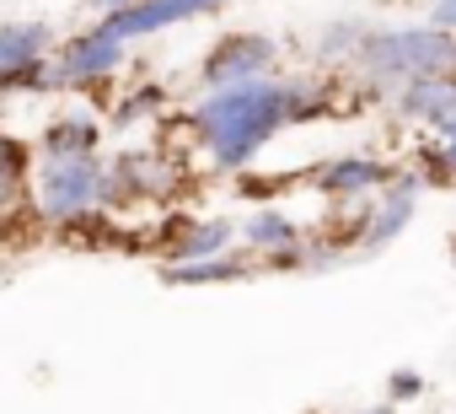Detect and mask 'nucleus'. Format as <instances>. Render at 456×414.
<instances>
[{
  "mask_svg": "<svg viewBox=\"0 0 456 414\" xmlns=\"http://www.w3.org/2000/svg\"><path fill=\"white\" fill-rule=\"evenodd\" d=\"M328 103L333 97L317 76H264V81H248V87L204 92L188 108V129H193V140H199V151L215 172L242 178L280 129L328 113Z\"/></svg>",
  "mask_w": 456,
  "mask_h": 414,
  "instance_id": "f257e3e1",
  "label": "nucleus"
},
{
  "mask_svg": "<svg viewBox=\"0 0 456 414\" xmlns=\"http://www.w3.org/2000/svg\"><path fill=\"white\" fill-rule=\"evenodd\" d=\"M354 76L370 87V97H387V103L413 81L456 76V33H440L429 22L424 28H370L354 60Z\"/></svg>",
  "mask_w": 456,
  "mask_h": 414,
  "instance_id": "f03ea898",
  "label": "nucleus"
},
{
  "mask_svg": "<svg viewBox=\"0 0 456 414\" xmlns=\"http://www.w3.org/2000/svg\"><path fill=\"white\" fill-rule=\"evenodd\" d=\"M108 211V161L102 151L86 156H38L33 194H28V216L49 232H65L86 216Z\"/></svg>",
  "mask_w": 456,
  "mask_h": 414,
  "instance_id": "7ed1b4c3",
  "label": "nucleus"
},
{
  "mask_svg": "<svg viewBox=\"0 0 456 414\" xmlns=\"http://www.w3.org/2000/svg\"><path fill=\"white\" fill-rule=\"evenodd\" d=\"M183 194V161L161 145H134L108 161V211H129V204L172 199Z\"/></svg>",
  "mask_w": 456,
  "mask_h": 414,
  "instance_id": "20e7f679",
  "label": "nucleus"
},
{
  "mask_svg": "<svg viewBox=\"0 0 456 414\" xmlns=\"http://www.w3.org/2000/svg\"><path fill=\"white\" fill-rule=\"evenodd\" d=\"M280 76V44L269 33H220L199 65V87L204 92H225V87H248Z\"/></svg>",
  "mask_w": 456,
  "mask_h": 414,
  "instance_id": "39448f33",
  "label": "nucleus"
},
{
  "mask_svg": "<svg viewBox=\"0 0 456 414\" xmlns=\"http://www.w3.org/2000/svg\"><path fill=\"white\" fill-rule=\"evenodd\" d=\"M306 183L328 204H370L387 183H397V167L381 161V156H365V151H338V156L317 161L306 172Z\"/></svg>",
  "mask_w": 456,
  "mask_h": 414,
  "instance_id": "423d86ee",
  "label": "nucleus"
},
{
  "mask_svg": "<svg viewBox=\"0 0 456 414\" xmlns=\"http://www.w3.org/2000/svg\"><path fill=\"white\" fill-rule=\"evenodd\" d=\"M124 60H129V44L108 38V33L92 22L86 33L65 38V44H60V54H54L60 92H97L102 81H113V76L124 70Z\"/></svg>",
  "mask_w": 456,
  "mask_h": 414,
  "instance_id": "0eeeda50",
  "label": "nucleus"
},
{
  "mask_svg": "<svg viewBox=\"0 0 456 414\" xmlns=\"http://www.w3.org/2000/svg\"><path fill=\"white\" fill-rule=\"evenodd\" d=\"M242 248L264 269H312V237L280 204H264V211H253L242 221Z\"/></svg>",
  "mask_w": 456,
  "mask_h": 414,
  "instance_id": "6e6552de",
  "label": "nucleus"
},
{
  "mask_svg": "<svg viewBox=\"0 0 456 414\" xmlns=\"http://www.w3.org/2000/svg\"><path fill=\"white\" fill-rule=\"evenodd\" d=\"M424 188H429V183L408 167V172H397V183H387V188L370 199V216H365V232H360V253H354V259H376V253H387V248L413 227Z\"/></svg>",
  "mask_w": 456,
  "mask_h": 414,
  "instance_id": "1a4fd4ad",
  "label": "nucleus"
},
{
  "mask_svg": "<svg viewBox=\"0 0 456 414\" xmlns=\"http://www.w3.org/2000/svg\"><path fill=\"white\" fill-rule=\"evenodd\" d=\"M242 248V227L232 216H204V221H183V232L167 243L161 264H199V259H225Z\"/></svg>",
  "mask_w": 456,
  "mask_h": 414,
  "instance_id": "9d476101",
  "label": "nucleus"
},
{
  "mask_svg": "<svg viewBox=\"0 0 456 414\" xmlns=\"http://www.w3.org/2000/svg\"><path fill=\"white\" fill-rule=\"evenodd\" d=\"M392 113L403 124H419L424 135L445 129L456 119V76H429V81H413L392 97Z\"/></svg>",
  "mask_w": 456,
  "mask_h": 414,
  "instance_id": "9b49d317",
  "label": "nucleus"
},
{
  "mask_svg": "<svg viewBox=\"0 0 456 414\" xmlns=\"http://www.w3.org/2000/svg\"><path fill=\"white\" fill-rule=\"evenodd\" d=\"M97 145H102V119L92 108H65L38 135V156H86Z\"/></svg>",
  "mask_w": 456,
  "mask_h": 414,
  "instance_id": "f8f14e48",
  "label": "nucleus"
},
{
  "mask_svg": "<svg viewBox=\"0 0 456 414\" xmlns=\"http://www.w3.org/2000/svg\"><path fill=\"white\" fill-rule=\"evenodd\" d=\"M33 172H38V151H33V145H22L17 135L0 140V211H6L12 221L28 211Z\"/></svg>",
  "mask_w": 456,
  "mask_h": 414,
  "instance_id": "ddd939ff",
  "label": "nucleus"
},
{
  "mask_svg": "<svg viewBox=\"0 0 456 414\" xmlns=\"http://www.w3.org/2000/svg\"><path fill=\"white\" fill-rule=\"evenodd\" d=\"M54 28L49 22H0V76L28 70L38 60H54Z\"/></svg>",
  "mask_w": 456,
  "mask_h": 414,
  "instance_id": "4468645a",
  "label": "nucleus"
},
{
  "mask_svg": "<svg viewBox=\"0 0 456 414\" xmlns=\"http://www.w3.org/2000/svg\"><path fill=\"white\" fill-rule=\"evenodd\" d=\"M258 269V259L248 248L225 253V259H199V264H161V280L188 291V286H232V280H248Z\"/></svg>",
  "mask_w": 456,
  "mask_h": 414,
  "instance_id": "2eb2a0df",
  "label": "nucleus"
},
{
  "mask_svg": "<svg viewBox=\"0 0 456 414\" xmlns=\"http://www.w3.org/2000/svg\"><path fill=\"white\" fill-rule=\"evenodd\" d=\"M172 108V92L161 87V81H134L118 103H113V113H108V124L113 129H140V124H151V119H161Z\"/></svg>",
  "mask_w": 456,
  "mask_h": 414,
  "instance_id": "dca6fc26",
  "label": "nucleus"
},
{
  "mask_svg": "<svg viewBox=\"0 0 456 414\" xmlns=\"http://www.w3.org/2000/svg\"><path fill=\"white\" fill-rule=\"evenodd\" d=\"M365 38H370V28H365L360 17H338V22H328V28L317 33V60H322V65H349V70H354Z\"/></svg>",
  "mask_w": 456,
  "mask_h": 414,
  "instance_id": "f3484780",
  "label": "nucleus"
},
{
  "mask_svg": "<svg viewBox=\"0 0 456 414\" xmlns=\"http://www.w3.org/2000/svg\"><path fill=\"white\" fill-rule=\"evenodd\" d=\"M413 172H419L424 183H435V188L456 183V172H451V145H445L440 135H424V140L413 145Z\"/></svg>",
  "mask_w": 456,
  "mask_h": 414,
  "instance_id": "a211bd4d",
  "label": "nucleus"
},
{
  "mask_svg": "<svg viewBox=\"0 0 456 414\" xmlns=\"http://www.w3.org/2000/svg\"><path fill=\"white\" fill-rule=\"evenodd\" d=\"M429 393V382H424V371H413V366H397L392 377H387V403H413V398H424Z\"/></svg>",
  "mask_w": 456,
  "mask_h": 414,
  "instance_id": "6ab92c4d",
  "label": "nucleus"
},
{
  "mask_svg": "<svg viewBox=\"0 0 456 414\" xmlns=\"http://www.w3.org/2000/svg\"><path fill=\"white\" fill-rule=\"evenodd\" d=\"M285 183H290V178H264V172L253 178V172H242V178H237V194L264 211V204H274V199H280V188H285Z\"/></svg>",
  "mask_w": 456,
  "mask_h": 414,
  "instance_id": "aec40b11",
  "label": "nucleus"
},
{
  "mask_svg": "<svg viewBox=\"0 0 456 414\" xmlns=\"http://www.w3.org/2000/svg\"><path fill=\"white\" fill-rule=\"evenodd\" d=\"M429 28L456 33V0H429Z\"/></svg>",
  "mask_w": 456,
  "mask_h": 414,
  "instance_id": "412c9836",
  "label": "nucleus"
},
{
  "mask_svg": "<svg viewBox=\"0 0 456 414\" xmlns=\"http://www.w3.org/2000/svg\"><path fill=\"white\" fill-rule=\"evenodd\" d=\"M92 12H102V17H113V12H129V6H140V0H86Z\"/></svg>",
  "mask_w": 456,
  "mask_h": 414,
  "instance_id": "4be33fe9",
  "label": "nucleus"
},
{
  "mask_svg": "<svg viewBox=\"0 0 456 414\" xmlns=\"http://www.w3.org/2000/svg\"><path fill=\"white\" fill-rule=\"evenodd\" d=\"M344 414H397V403H370V409H344Z\"/></svg>",
  "mask_w": 456,
  "mask_h": 414,
  "instance_id": "5701e85b",
  "label": "nucleus"
},
{
  "mask_svg": "<svg viewBox=\"0 0 456 414\" xmlns=\"http://www.w3.org/2000/svg\"><path fill=\"white\" fill-rule=\"evenodd\" d=\"M435 135H440V140H456V119H451L445 129H435Z\"/></svg>",
  "mask_w": 456,
  "mask_h": 414,
  "instance_id": "b1692460",
  "label": "nucleus"
},
{
  "mask_svg": "<svg viewBox=\"0 0 456 414\" xmlns=\"http://www.w3.org/2000/svg\"><path fill=\"white\" fill-rule=\"evenodd\" d=\"M445 145H451V172H456V140H445Z\"/></svg>",
  "mask_w": 456,
  "mask_h": 414,
  "instance_id": "393cba45",
  "label": "nucleus"
},
{
  "mask_svg": "<svg viewBox=\"0 0 456 414\" xmlns=\"http://www.w3.org/2000/svg\"><path fill=\"white\" fill-rule=\"evenodd\" d=\"M451 269H456V237H451Z\"/></svg>",
  "mask_w": 456,
  "mask_h": 414,
  "instance_id": "a878e982",
  "label": "nucleus"
}]
</instances>
